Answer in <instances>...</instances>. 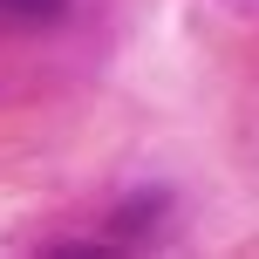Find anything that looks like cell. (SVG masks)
Returning <instances> with one entry per match:
<instances>
[{
	"instance_id": "6da1fadb",
	"label": "cell",
	"mask_w": 259,
	"mask_h": 259,
	"mask_svg": "<svg viewBox=\"0 0 259 259\" xmlns=\"http://www.w3.org/2000/svg\"><path fill=\"white\" fill-rule=\"evenodd\" d=\"M68 14V0H0V34L14 27H55Z\"/></svg>"
}]
</instances>
